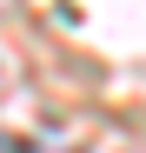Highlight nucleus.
I'll return each mask as SVG.
<instances>
[{
    "mask_svg": "<svg viewBox=\"0 0 146 153\" xmlns=\"http://www.w3.org/2000/svg\"><path fill=\"white\" fill-rule=\"evenodd\" d=\"M0 153H27V146H20V140H7V133H0Z\"/></svg>",
    "mask_w": 146,
    "mask_h": 153,
    "instance_id": "1",
    "label": "nucleus"
}]
</instances>
